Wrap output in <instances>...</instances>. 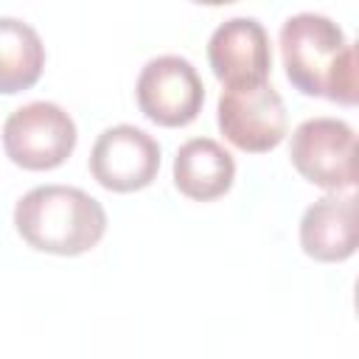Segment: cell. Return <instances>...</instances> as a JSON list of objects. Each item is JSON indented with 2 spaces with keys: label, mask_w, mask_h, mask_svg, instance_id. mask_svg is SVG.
Here are the masks:
<instances>
[{
  "label": "cell",
  "mask_w": 359,
  "mask_h": 359,
  "mask_svg": "<svg viewBox=\"0 0 359 359\" xmlns=\"http://www.w3.org/2000/svg\"><path fill=\"white\" fill-rule=\"evenodd\" d=\"M286 79L303 95L356 104V50L345 31L325 14L300 11L280 25Z\"/></svg>",
  "instance_id": "6da1fadb"
},
{
  "label": "cell",
  "mask_w": 359,
  "mask_h": 359,
  "mask_svg": "<svg viewBox=\"0 0 359 359\" xmlns=\"http://www.w3.org/2000/svg\"><path fill=\"white\" fill-rule=\"evenodd\" d=\"M20 238L50 255L90 252L107 233L104 205L73 185H36L20 196L14 208Z\"/></svg>",
  "instance_id": "7a4b0ae2"
},
{
  "label": "cell",
  "mask_w": 359,
  "mask_h": 359,
  "mask_svg": "<svg viewBox=\"0 0 359 359\" xmlns=\"http://www.w3.org/2000/svg\"><path fill=\"white\" fill-rule=\"evenodd\" d=\"M79 132L73 118L53 101L17 107L3 123L6 157L25 171L59 168L76 149Z\"/></svg>",
  "instance_id": "3957f363"
},
{
  "label": "cell",
  "mask_w": 359,
  "mask_h": 359,
  "mask_svg": "<svg viewBox=\"0 0 359 359\" xmlns=\"http://www.w3.org/2000/svg\"><path fill=\"white\" fill-rule=\"evenodd\" d=\"M292 165L323 191H351L356 185V132L339 118H309L292 132Z\"/></svg>",
  "instance_id": "277c9868"
},
{
  "label": "cell",
  "mask_w": 359,
  "mask_h": 359,
  "mask_svg": "<svg viewBox=\"0 0 359 359\" xmlns=\"http://www.w3.org/2000/svg\"><path fill=\"white\" fill-rule=\"evenodd\" d=\"M216 121L222 135L241 151L264 154L286 137V104L269 81L224 87L219 95Z\"/></svg>",
  "instance_id": "5b68a950"
},
{
  "label": "cell",
  "mask_w": 359,
  "mask_h": 359,
  "mask_svg": "<svg viewBox=\"0 0 359 359\" xmlns=\"http://www.w3.org/2000/svg\"><path fill=\"white\" fill-rule=\"evenodd\" d=\"M135 98L151 123L177 129L188 126L202 112L205 84L185 56L165 53L143 65L135 84Z\"/></svg>",
  "instance_id": "8992f818"
},
{
  "label": "cell",
  "mask_w": 359,
  "mask_h": 359,
  "mask_svg": "<svg viewBox=\"0 0 359 359\" xmlns=\"http://www.w3.org/2000/svg\"><path fill=\"white\" fill-rule=\"evenodd\" d=\"M160 171V143L132 126L118 123L104 129L90 151V174L93 180L115 194H132L149 188Z\"/></svg>",
  "instance_id": "52a82bcc"
},
{
  "label": "cell",
  "mask_w": 359,
  "mask_h": 359,
  "mask_svg": "<svg viewBox=\"0 0 359 359\" xmlns=\"http://www.w3.org/2000/svg\"><path fill=\"white\" fill-rule=\"evenodd\" d=\"M208 62L224 87L269 81L272 48L269 34L255 17H233L208 39Z\"/></svg>",
  "instance_id": "ba28073f"
},
{
  "label": "cell",
  "mask_w": 359,
  "mask_h": 359,
  "mask_svg": "<svg viewBox=\"0 0 359 359\" xmlns=\"http://www.w3.org/2000/svg\"><path fill=\"white\" fill-rule=\"evenodd\" d=\"M300 247L323 264L348 261L356 252V196L331 191L309 205L300 219Z\"/></svg>",
  "instance_id": "9c48e42d"
},
{
  "label": "cell",
  "mask_w": 359,
  "mask_h": 359,
  "mask_svg": "<svg viewBox=\"0 0 359 359\" xmlns=\"http://www.w3.org/2000/svg\"><path fill=\"white\" fill-rule=\"evenodd\" d=\"M233 180L236 160L222 143L210 137H191L177 149L174 185L182 196L194 202H213L233 188Z\"/></svg>",
  "instance_id": "30bf717a"
},
{
  "label": "cell",
  "mask_w": 359,
  "mask_h": 359,
  "mask_svg": "<svg viewBox=\"0 0 359 359\" xmlns=\"http://www.w3.org/2000/svg\"><path fill=\"white\" fill-rule=\"evenodd\" d=\"M45 67V45L34 25L17 17H0V93L31 90Z\"/></svg>",
  "instance_id": "8fae6325"
},
{
  "label": "cell",
  "mask_w": 359,
  "mask_h": 359,
  "mask_svg": "<svg viewBox=\"0 0 359 359\" xmlns=\"http://www.w3.org/2000/svg\"><path fill=\"white\" fill-rule=\"evenodd\" d=\"M191 3H196V6H230V3H238V0H191Z\"/></svg>",
  "instance_id": "7c38bea8"
}]
</instances>
